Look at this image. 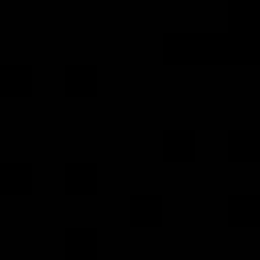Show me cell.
Here are the masks:
<instances>
[{"label":"cell","instance_id":"obj_2","mask_svg":"<svg viewBox=\"0 0 260 260\" xmlns=\"http://www.w3.org/2000/svg\"><path fill=\"white\" fill-rule=\"evenodd\" d=\"M4 183H8V187H24V183H28V171H24V167H8V171H4Z\"/></svg>","mask_w":260,"mask_h":260},{"label":"cell","instance_id":"obj_1","mask_svg":"<svg viewBox=\"0 0 260 260\" xmlns=\"http://www.w3.org/2000/svg\"><path fill=\"white\" fill-rule=\"evenodd\" d=\"M69 252H93V232H69Z\"/></svg>","mask_w":260,"mask_h":260}]
</instances>
